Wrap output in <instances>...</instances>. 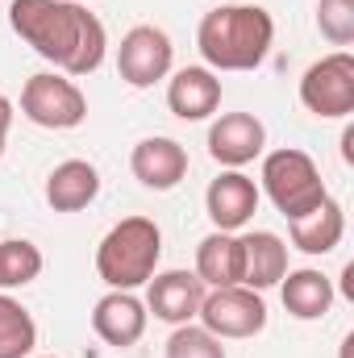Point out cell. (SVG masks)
I'll return each instance as SVG.
<instances>
[{"mask_svg": "<svg viewBox=\"0 0 354 358\" xmlns=\"http://www.w3.org/2000/svg\"><path fill=\"white\" fill-rule=\"evenodd\" d=\"M8 25L25 46H34V55L55 63V71H63L67 80L92 76L104 63V25L80 0H13Z\"/></svg>", "mask_w": 354, "mask_h": 358, "instance_id": "1", "label": "cell"}, {"mask_svg": "<svg viewBox=\"0 0 354 358\" xmlns=\"http://www.w3.org/2000/svg\"><path fill=\"white\" fill-rule=\"evenodd\" d=\"M163 259V234L150 217H125L117 221L100 246H96V275L113 287V292H134L142 283H150V275L159 271Z\"/></svg>", "mask_w": 354, "mask_h": 358, "instance_id": "3", "label": "cell"}, {"mask_svg": "<svg viewBox=\"0 0 354 358\" xmlns=\"http://www.w3.org/2000/svg\"><path fill=\"white\" fill-rule=\"evenodd\" d=\"M8 125H13V100L0 92V159H4V138H8Z\"/></svg>", "mask_w": 354, "mask_h": 358, "instance_id": "24", "label": "cell"}, {"mask_svg": "<svg viewBox=\"0 0 354 358\" xmlns=\"http://www.w3.org/2000/svg\"><path fill=\"white\" fill-rule=\"evenodd\" d=\"M300 104L321 117V121H334V117H351L354 113V55L351 50H334L325 59H317L304 80H300Z\"/></svg>", "mask_w": 354, "mask_h": 358, "instance_id": "7", "label": "cell"}, {"mask_svg": "<svg viewBox=\"0 0 354 358\" xmlns=\"http://www.w3.org/2000/svg\"><path fill=\"white\" fill-rule=\"evenodd\" d=\"M171 63H176V46L159 25H134L117 46V76L138 92L167 80Z\"/></svg>", "mask_w": 354, "mask_h": 358, "instance_id": "8", "label": "cell"}, {"mask_svg": "<svg viewBox=\"0 0 354 358\" xmlns=\"http://www.w3.org/2000/svg\"><path fill=\"white\" fill-rule=\"evenodd\" d=\"M38 346V325L21 300L0 292V358H29Z\"/></svg>", "mask_w": 354, "mask_h": 358, "instance_id": "20", "label": "cell"}, {"mask_svg": "<svg viewBox=\"0 0 354 358\" xmlns=\"http://www.w3.org/2000/svg\"><path fill=\"white\" fill-rule=\"evenodd\" d=\"M146 317H150V313H146V304H142L134 292H108V296H100L96 308H92V329H96V338H100L104 346L129 350V346L142 342Z\"/></svg>", "mask_w": 354, "mask_h": 358, "instance_id": "12", "label": "cell"}, {"mask_svg": "<svg viewBox=\"0 0 354 358\" xmlns=\"http://www.w3.org/2000/svg\"><path fill=\"white\" fill-rule=\"evenodd\" d=\"M263 146H267V129L255 113H221L208 125V155L225 171H242L246 163H255L263 155Z\"/></svg>", "mask_w": 354, "mask_h": 358, "instance_id": "9", "label": "cell"}, {"mask_svg": "<svg viewBox=\"0 0 354 358\" xmlns=\"http://www.w3.org/2000/svg\"><path fill=\"white\" fill-rule=\"evenodd\" d=\"M279 296H283V308L296 317V321H321L330 308H334V283L313 267L288 271L279 279Z\"/></svg>", "mask_w": 354, "mask_h": 358, "instance_id": "18", "label": "cell"}, {"mask_svg": "<svg viewBox=\"0 0 354 358\" xmlns=\"http://www.w3.org/2000/svg\"><path fill=\"white\" fill-rule=\"evenodd\" d=\"M196 275H200L204 287H234V283H242V242H238V234L213 229L208 238H200Z\"/></svg>", "mask_w": 354, "mask_h": 358, "instance_id": "19", "label": "cell"}, {"mask_svg": "<svg viewBox=\"0 0 354 358\" xmlns=\"http://www.w3.org/2000/svg\"><path fill=\"white\" fill-rule=\"evenodd\" d=\"M259 200H263L259 183L250 176H242V171H221L208 183V192H204L208 221L221 234H238L242 225H250V217L259 213Z\"/></svg>", "mask_w": 354, "mask_h": 358, "instance_id": "10", "label": "cell"}, {"mask_svg": "<svg viewBox=\"0 0 354 358\" xmlns=\"http://www.w3.org/2000/svg\"><path fill=\"white\" fill-rule=\"evenodd\" d=\"M167 108L179 121H204L221 108V80L208 67H179L167 84Z\"/></svg>", "mask_w": 354, "mask_h": 358, "instance_id": "14", "label": "cell"}, {"mask_svg": "<svg viewBox=\"0 0 354 358\" xmlns=\"http://www.w3.org/2000/svg\"><path fill=\"white\" fill-rule=\"evenodd\" d=\"M42 275V250L25 238L0 242V292L4 287H25Z\"/></svg>", "mask_w": 354, "mask_h": 358, "instance_id": "21", "label": "cell"}, {"mask_svg": "<svg viewBox=\"0 0 354 358\" xmlns=\"http://www.w3.org/2000/svg\"><path fill=\"white\" fill-rule=\"evenodd\" d=\"M129 171L150 192H171L187 179V150L176 138H142L129 155Z\"/></svg>", "mask_w": 354, "mask_h": 358, "instance_id": "13", "label": "cell"}, {"mask_svg": "<svg viewBox=\"0 0 354 358\" xmlns=\"http://www.w3.org/2000/svg\"><path fill=\"white\" fill-rule=\"evenodd\" d=\"M21 113L42 129H76L88 117V96L63 71H38L21 88Z\"/></svg>", "mask_w": 354, "mask_h": 358, "instance_id": "5", "label": "cell"}, {"mask_svg": "<svg viewBox=\"0 0 354 358\" xmlns=\"http://www.w3.org/2000/svg\"><path fill=\"white\" fill-rule=\"evenodd\" d=\"M288 234H292V246L304 250V255H330L342 246V234H346V213L334 196H325L313 213L288 221Z\"/></svg>", "mask_w": 354, "mask_h": 358, "instance_id": "16", "label": "cell"}, {"mask_svg": "<svg viewBox=\"0 0 354 358\" xmlns=\"http://www.w3.org/2000/svg\"><path fill=\"white\" fill-rule=\"evenodd\" d=\"M271 42L275 21L259 4H221L204 13L196 29V46L208 71H255L271 55Z\"/></svg>", "mask_w": 354, "mask_h": 358, "instance_id": "2", "label": "cell"}, {"mask_svg": "<svg viewBox=\"0 0 354 358\" xmlns=\"http://www.w3.org/2000/svg\"><path fill=\"white\" fill-rule=\"evenodd\" d=\"M196 317H200V325H204L213 338H221V342H225V338H229V342L255 338V334L267 329L263 292H250V287H242V283L204 292V304H200Z\"/></svg>", "mask_w": 354, "mask_h": 358, "instance_id": "6", "label": "cell"}, {"mask_svg": "<svg viewBox=\"0 0 354 358\" xmlns=\"http://www.w3.org/2000/svg\"><path fill=\"white\" fill-rule=\"evenodd\" d=\"M100 196V171L88 159H67L46 176V204L55 213H80Z\"/></svg>", "mask_w": 354, "mask_h": 358, "instance_id": "17", "label": "cell"}, {"mask_svg": "<svg viewBox=\"0 0 354 358\" xmlns=\"http://www.w3.org/2000/svg\"><path fill=\"white\" fill-rule=\"evenodd\" d=\"M167 358H225L221 338H213L204 325H176V334L167 338Z\"/></svg>", "mask_w": 354, "mask_h": 358, "instance_id": "22", "label": "cell"}, {"mask_svg": "<svg viewBox=\"0 0 354 358\" xmlns=\"http://www.w3.org/2000/svg\"><path fill=\"white\" fill-rule=\"evenodd\" d=\"M317 29L334 46L354 42V0H321L317 4Z\"/></svg>", "mask_w": 354, "mask_h": 358, "instance_id": "23", "label": "cell"}, {"mask_svg": "<svg viewBox=\"0 0 354 358\" xmlns=\"http://www.w3.org/2000/svg\"><path fill=\"white\" fill-rule=\"evenodd\" d=\"M342 296L354 300V263H346V271H342Z\"/></svg>", "mask_w": 354, "mask_h": 358, "instance_id": "25", "label": "cell"}, {"mask_svg": "<svg viewBox=\"0 0 354 358\" xmlns=\"http://www.w3.org/2000/svg\"><path fill=\"white\" fill-rule=\"evenodd\" d=\"M238 242H242V287L267 292L288 275V246L279 234L255 229V234H242Z\"/></svg>", "mask_w": 354, "mask_h": 358, "instance_id": "15", "label": "cell"}, {"mask_svg": "<svg viewBox=\"0 0 354 358\" xmlns=\"http://www.w3.org/2000/svg\"><path fill=\"white\" fill-rule=\"evenodd\" d=\"M263 192L267 200L275 204V213H283L288 221L313 213L330 192H325V179L317 171V163L296 150V146H283V150H271L263 159Z\"/></svg>", "mask_w": 354, "mask_h": 358, "instance_id": "4", "label": "cell"}, {"mask_svg": "<svg viewBox=\"0 0 354 358\" xmlns=\"http://www.w3.org/2000/svg\"><path fill=\"white\" fill-rule=\"evenodd\" d=\"M342 159H346V163H354V129H346V134H342Z\"/></svg>", "mask_w": 354, "mask_h": 358, "instance_id": "26", "label": "cell"}, {"mask_svg": "<svg viewBox=\"0 0 354 358\" xmlns=\"http://www.w3.org/2000/svg\"><path fill=\"white\" fill-rule=\"evenodd\" d=\"M204 304V283L196 271H155L146 283V313L167 325H187Z\"/></svg>", "mask_w": 354, "mask_h": 358, "instance_id": "11", "label": "cell"}]
</instances>
